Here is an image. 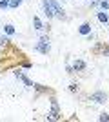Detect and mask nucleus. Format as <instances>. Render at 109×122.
<instances>
[{
	"label": "nucleus",
	"instance_id": "nucleus-1",
	"mask_svg": "<svg viewBox=\"0 0 109 122\" xmlns=\"http://www.w3.org/2000/svg\"><path fill=\"white\" fill-rule=\"evenodd\" d=\"M16 67L20 69H31L33 62L29 60L27 53L22 47H18L15 42H7L0 47V75L7 71H13Z\"/></svg>",
	"mask_w": 109,
	"mask_h": 122
},
{
	"label": "nucleus",
	"instance_id": "nucleus-2",
	"mask_svg": "<svg viewBox=\"0 0 109 122\" xmlns=\"http://www.w3.org/2000/svg\"><path fill=\"white\" fill-rule=\"evenodd\" d=\"M49 102H51V109L46 113V120L47 122H58V120H64L62 117V109H60V104L57 100V95L49 97Z\"/></svg>",
	"mask_w": 109,
	"mask_h": 122
},
{
	"label": "nucleus",
	"instance_id": "nucleus-3",
	"mask_svg": "<svg viewBox=\"0 0 109 122\" xmlns=\"http://www.w3.org/2000/svg\"><path fill=\"white\" fill-rule=\"evenodd\" d=\"M89 53L93 56H96V58H100V56H109V44L107 42H95L93 46H91V49H89Z\"/></svg>",
	"mask_w": 109,
	"mask_h": 122
},
{
	"label": "nucleus",
	"instance_id": "nucleus-4",
	"mask_svg": "<svg viewBox=\"0 0 109 122\" xmlns=\"http://www.w3.org/2000/svg\"><path fill=\"white\" fill-rule=\"evenodd\" d=\"M35 49L42 55H49L51 51V40H49V35H40L38 36V42H36Z\"/></svg>",
	"mask_w": 109,
	"mask_h": 122
},
{
	"label": "nucleus",
	"instance_id": "nucleus-5",
	"mask_svg": "<svg viewBox=\"0 0 109 122\" xmlns=\"http://www.w3.org/2000/svg\"><path fill=\"white\" fill-rule=\"evenodd\" d=\"M33 89H35V98L42 97V95H47V97H53V95H57V89H53L49 86H44V84H33Z\"/></svg>",
	"mask_w": 109,
	"mask_h": 122
},
{
	"label": "nucleus",
	"instance_id": "nucleus-6",
	"mask_svg": "<svg viewBox=\"0 0 109 122\" xmlns=\"http://www.w3.org/2000/svg\"><path fill=\"white\" fill-rule=\"evenodd\" d=\"M89 100L93 102V104H100V106H102V104H105V102L109 100V97H107V93L105 91H102V89H98V91H93L91 93V95H89Z\"/></svg>",
	"mask_w": 109,
	"mask_h": 122
},
{
	"label": "nucleus",
	"instance_id": "nucleus-7",
	"mask_svg": "<svg viewBox=\"0 0 109 122\" xmlns=\"http://www.w3.org/2000/svg\"><path fill=\"white\" fill-rule=\"evenodd\" d=\"M51 5H53V9H55V18H58V20H64V22H67V20H69V16L66 15L64 7L58 4L57 0H51Z\"/></svg>",
	"mask_w": 109,
	"mask_h": 122
},
{
	"label": "nucleus",
	"instance_id": "nucleus-8",
	"mask_svg": "<svg viewBox=\"0 0 109 122\" xmlns=\"http://www.w3.org/2000/svg\"><path fill=\"white\" fill-rule=\"evenodd\" d=\"M13 75H15V76H16V78H18L20 82H24V86H26V87H33V84H35V82H33V80H31V78H29L27 75H24V73L20 71V67L13 69Z\"/></svg>",
	"mask_w": 109,
	"mask_h": 122
},
{
	"label": "nucleus",
	"instance_id": "nucleus-9",
	"mask_svg": "<svg viewBox=\"0 0 109 122\" xmlns=\"http://www.w3.org/2000/svg\"><path fill=\"white\" fill-rule=\"evenodd\" d=\"M42 11L47 18H55V9L51 5V0H42Z\"/></svg>",
	"mask_w": 109,
	"mask_h": 122
},
{
	"label": "nucleus",
	"instance_id": "nucleus-10",
	"mask_svg": "<svg viewBox=\"0 0 109 122\" xmlns=\"http://www.w3.org/2000/svg\"><path fill=\"white\" fill-rule=\"evenodd\" d=\"M78 33L82 36H87V35H91V22H84L80 27H78Z\"/></svg>",
	"mask_w": 109,
	"mask_h": 122
},
{
	"label": "nucleus",
	"instance_id": "nucleus-11",
	"mask_svg": "<svg viewBox=\"0 0 109 122\" xmlns=\"http://www.w3.org/2000/svg\"><path fill=\"white\" fill-rule=\"evenodd\" d=\"M85 67H87V64H85V62H84V60H80V58H78V60H75V62H73V69H75V73L85 71Z\"/></svg>",
	"mask_w": 109,
	"mask_h": 122
},
{
	"label": "nucleus",
	"instance_id": "nucleus-12",
	"mask_svg": "<svg viewBox=\"0 0 109 122\" xmlns=\"http://www.w3.org/2000/svg\"><path fill=\"white\" fill-rule=\"evenodd\" d=\"M96 18H98V22L100 24H109V16H107V13L105 11H96Z\"/></svg>",
	"mask_w": 109,
	"mask_h": 122
},
{
	"label": "nucleus",
	"instance_id": "nucleus-13",
	"mask_svg": "<svg viewBox=\"0 0 109 122\" xmlns=\"http://www.w3.org/2000/svg\"><path fill=\"white\" fill-rule=\"evenodd\" d=\"M33 25H35V29L38 31V33H42V31H44V24H42V20H40L36 15L33 16Z\"/></svg>",
	"mask_w": 109,
	"mask_h": 122
},
{
	"label": "nucleus",
	"instance_id": "nucleus-14",
	"mask_svg": "<svg viewBox=\"0 0 109 122\" xmlns=\"http://www.w3.org/2000/svg\"><path fill=\"white\" fill-rule=\"evenodd\" d=\"M67 89H69V93H71V95H78V93H80V86H78L76 82H71Z\"/></svg>",
	"mask_w": 109,
	"mask_h": 122
},
{
	"label": "nucleus",
	"instance_id": "nucleus-15",
	"mask_svg": "<svg viewBox=\"0 0 109 122\" xmlns=\"http://www.w3.org/2000/svg\"><path fill=\"white\" fill-rule=\"evenodd\" d=\"M4 31H5V35H7V36H13V35L16 33L13 24H5V25H4Z\"/></svg>",
	"mask_w": 109,
	"mask_h": 122
},
{
	"label": "nucleus",
	"instance_id": "nucleus-16",
	"mask_svg": "<svg viewBox=\"0 0 109 122\" xmlns=\"http://www.w3.org/2000/svg\"><path fill=\"white\" fill-rule=\"evenodd\" d=\"M98 5H100V9H102V11H107L109 9V0H100Z\"/></svg>",
	"mask_w": 109,
	"mask_h": 122
},
{
	"label": "nucleus",
	"instance_id": "nucleus-17",
	"mask_svg": "<svg viewBox=\"0 0 109 122\" xmlns=\"http://www.w3.org/2000/svg\"><path fill=\"white\" fill-rule=\"evenodd\" d=\"M18 5H22V0H9V7L11 9H16Z\"/></svg>",
	"mask_w": 109,
	"mask_h": 122
},
{
	"label": "nucleus",
	"instance_id": "nucleus-18",
	"mask_svg": "<svg viewBox=\"0 0 109 122\" xmlns=\"http://www.w3.org/2000/svg\"><path fill=\"white\" fill-rule=\"evenodd\" d=\"M98 120L100 122H109V113H100V115H98Z\"/></svg>",
	"mask_w": 109,
	"mask_h": 122
},
{
	"label": "nucleus",
	"instance_id": "nucleus-19",
	"mask_svg": "<svg viewBox=\"0 0 109 122\" xmlns=\"http://www.w3.org/2000/svg\"><path fill=\"white\" fill-rule=\"evenodd\" d=\"M9 40H11L9 36H5V35H0V47L4 46V44H7V42H9Z\"/></svg>",
	"mask_w": 109,
	"mask_h": 122
},
{
	"label": "nucleus",
	"instance_id": "nucleus-20",
	"mask_svg": "<svg viewBox=\"0 0 109 122\" xmlns=\"http://www.w3.org/2000/svg\"><path fill=\"white\" fill-rule=\"evenodd\" d=\"M5 7H9V0H0V9L4 11Z\"/></svg>",
	"mask_w": 109,
	"mask_h": 122
},
{
	"label": "nucleus",
	"instance_id": "nucleus-21",
	"mask_svg": "<svg viewBox=\"0 0 109 122\" xmlns=\"http://www.w3.org/2000/svg\"><path fill=\"white\" fill-rule=\"evenodd\" d=\"M44 31H46L47 35L51 33V24H49V22H47V24H44Z\"/></svg>",
	"mask_w": 109,
	"mask_h": 122
},
{
	"label": "nucleus",
	"instance_id": "nucleus-22",
	"mask_svg": "<svg viewBox=\"0 0 109 122\" xmlns=\"http://www.w3.org/2000/svg\"><path fill=\"white\" fill-rule=\"evenodd\" d=\"M66 69H67V73H69V75H75V69H73V66H67Z\"/></svg>",
	"mask_w": 109,
	"mask_h": 122
},
{
	"label": "nucleus",
	"instance_id": "nucleus-23",
	"mask_svg": "<svg viewBox=\"0 0 109 122\" xmlns=\"http://www.w3.org/2000/svg\"><path fill=\"white\" fill-rule=\"evenodd\" d=\"M67 120H71V122H75V120H76V122H78V120H80V118H78V117H76V115H73V117H69V118H67Z\"/></svg>",
	"mask_w": 109,
	"mask_h": 122
},
{
	"label": "nucleus",
	"instance_id": "nucleus-24",
	"mask_svg": "<svg viewBox=\"0 0 109 122\" xmlns=\"http://www.w3.org/2000/svg\"><path fill=\"white\" fill-rule=\"evenodd\" d=\"M98 2H100V0H93V2H91V7H96V5H98Z\"/></svg>",
	"mask_w": 109,
	"mask_h": 122
},
{
	"label": "nucleus",
	"instance_id": "nucleus-25",
	"mask_svg": "<svg viewBox=\"0 0 109 122\" xmlns=\"http://www.w3.org/2000/svg\"><path fill=\"white\" fill-rule=\"evenodd\" d=\"M84 2H89V0H84Z\"/></svg>",
	"mask_w": 109,
	"mask_h": 122
}]
</instances>
